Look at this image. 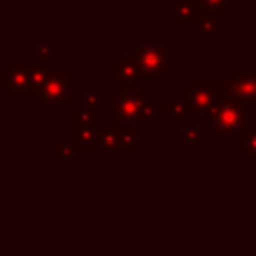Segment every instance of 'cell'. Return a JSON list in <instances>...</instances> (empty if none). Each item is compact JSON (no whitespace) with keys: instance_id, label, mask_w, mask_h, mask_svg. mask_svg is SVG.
<instances>
[{"instance_id":"20","label":"cell","mask_w":256,"mask_h":256,"mask_svg":"<svg viewBox=\"0 0 256 256\" xmlns=\"http://www.w3.org/2000/svg\"><path fill=\"white\" fill-rule=\"evenodd\" d=\"M180 140L182 144H200L202 142V126L200 124H188L182 128V134H180Z\"/></svg>"},{"instance_id":"18","label":"cell","mask_w":256,"mask_h":256,"mask_svg":"<svg viewBox=\"0 0 256 256\" xmlns=\"http://www.w3.org/2000/svg\"><path fill=\"white\" fill-rule=\"evenodd\" d=\"M78 154V148L74 142H56L54 144V160L56 162H70Z\"/></svg>"},{"instance_id":"7","label":"cell","mask_w":256,"mask_h":256,"mask_svg":"<svg viewBox=\"0 0 256 256\" xmlns=\"http://www.w3.org/2000/svg\"><path fill=\"white\" fill-rule=\"evenodd\" d=\"M226 82L230 88V96L244 104L246 108H256V72H242V70H228Z\"/></svg>"},{"instance_id":"4","label":"cell","mask_w":256,"mask_h":256,"mask_svg":"<svg viewBox=\"0 0 256 256\" xmlns=\"http://www.w3.org/2000/svg\"><path fill=\"white\" fill-rule=\"evenodd\" d=\"M72 70H52L40 94L34 98L40 108H74L72 102Z\"/></svg>"},{"instance_id":"12","label":"cell","mask_w":256,"mask_h":256,"mask_svg":"<svg viewBox=\"0 0 256 256\" xmlns=\"http://www.w3.org/2000/svg\"><path fill=\"white\" fill-rule=\"evenodd\" d=\"M162 116H168L172 126H184V118L190 116V110L182 100L164 96L162 98Z\"/></svg>"},{"instance_id":"2","label":"cell","mask_w":256,"mask_h":256,"mask_svg":"<svg viewBox=\"0 0 256 256\" xmlns=\"http://www.w3.org/2000/svg\"><path fill=\"white\" fill-rule=\"evenodd\" d=\"M134 54L140 76L146 80H162L174 66V46L170 42H138Z\"/></svg>"},{"instance_id":"14","label":"cell","mask_w":256,"mask_h":256,"mask_svg":"<svg viewBox=\"0 0 256 256\" xmlns=\"http://www.w3.org/2000/svg\"><path fill=\"white\" fill-rule=\"evenodd\" d=\"M90 126H102L100 124V110L86 108V106H74L72 108V128H90Z\"/></svg>"},{"instance_id":"5","label":"cell","mask_w":256,"mask_h":256,"mask_svg":"<svg viewBox=\"0 0 256 256\" xmlns=\"http://www.w3.org/2000/svg\"><path fill=\"white\" fill-rule=\"evenodd\" d=\"M210 124H208V132L212 136L218 134H238V130L246 124V106L240 104L238 100H234L232 96L226 98L224 102H220L214 112L208 116Z\"/></svg>"},{"instance_id":"15","label":"cell","mask_w":256,"mask_h":256,"mask_svg":"<svg viewBox=\"0 0 256 256\" xmlns=\"http://www.w3.org/2000/svg\"><path fill=\"white\" fill-rule=\"evenodd\" d=\"M196 2L202 6L206 16H218V18L226 16L228 10L238 4V0H196Z\"/></svg>"},{"instance_id":"21","label":"cell","mask_w":256,"mask_h":256,"mask_svg":"<svg viewBox=\"0 0 256 256\" xmlns=\"http://www.w3.org/2000/svg\"><path fill=\"white\" fill-rule=\"evenodd\" d=\"M80 100H82V106L98 110L100 104H102V94H100V90H94V88H82L80 90Z\"/></svg>"},{"instance_id":"13","label":"cell","mask_w":256,"mask_h":256,"mask_svg":"<svg viewBox=\"0 0 256 256\" xmlns=\"http://www.w3.org/2000/svg\"><path fill=\"white\" fill-rule=\"evenodd\" d=\"M98 152H120V128L112 124H102L98 128Z\"/></svg>"},{"instance_id":"8","label":"cell","mask_w":256,"mask_h":256,"mask_svg":"<svg viewBox=\"0 0 256 256\" xmlns=\"http://www.w3.org/2000/svg\"><path fill=\"white\" fill-rule=\"evenodd\" d=\"M204 16L206 14L196 0H172V24L174 26H198Z\"/></svg>"},{"instance_id":"10","label":"cell","mask_w":256,"mask_h":256,"mask_svg":"<svg viewBox=\"0 0 256 256\" xmlns=\"http://www.w3.org/2000/svg\"><path fill=\"white\" fill-rule=\"evenodd\" d=\"M236 152L248 162H256V124H244L236 134Z\"/></svg>"},{"instance_id":"16","label":"cell","mask_w":256,"mask_h":256,"mask_svg":"<svg viewBox=\"0 0 256 256\" xmlns=\"http://www.w3.org/2000/svg\"><path fill=\"white\" fill-rule=\"evenodd\" d=\"M120 128V152L134 154L138 148V132L136 126H118Z\"/></svg>"},{"instance_id":"19","label":"cell","mask_w":256,"mask_h":256,"mask_svg":"<svg viewBox=\"0 0 256 256\" xmlns=\"http://www.w3.org/2000/svg\"><path fill=\"white\" fill-rule=\"evenodd\" d=\"M34 62L44 64L50 70H56L54 68V46L52 44H38L36 46V58H34Z\"/></svg>"},{"instance_id":"9","label":"cell","mask_w":256,"mask_h":256,"mask_svg":"<svg viewBox=\"0 0 256 256\" xmlns=\"http://www.w3.org/2000/svg\"><path fill=\"white\" fill-rule=\"evenodd\" d=\"M118 62H120L118 90H136L138 78H142L138 62H136V54L134 52H120L118 54Z\"/></svg>"},{"instance_id":"1","label":"cell","mask_w":256,"mask_h":256,"mask_svg":"<svg viewBox=\"0 0 256 256\" xmlns=\"http://www.w3.org/2000/svg\"><path fill=\"white\" fill-rule=\"evenodd\" d=\"M226 98H230V88L226 78L224 80L196 78L190 82L188 88H182L180 92V100L188 106L190 116L196 118H208L214 112V108Z\"/></svg>"},{"instance_id":"23","label":"cell","mask_w":256,"mask_h":256,"mask_svg":"<svg viewBox=\"0 0 256 256\" xmlns=\"http://www.w3.org/2000/svg\"><path fill=\"white\" fill-rule=\"evenodd\" d=\"M108 78L110 80H120V62H118V58L108 64Z\"/></svg>"},{"instance_id":"17","label":"cell","mask_w":256,"mask_h":256,"mask_svg":"<svg viewBox=\"0 0 256 256\" xmlns=\"http://www.w3.org/2000/svg\"><path fill=\"white\" fill-rule=\"evenodd\" d=\"M50 68L48 66H44V64H38V62H34V70H32V92H34V98L40 94V90H42V86L46 84V80H48V76H50Z\"/></svg>"},{"instance_id":"3","label":"cell","mask_w":256,"mask_h":256,"mask_svg":"<svg viewBox=\"0 0 256 256\" xmlns=\"http://www.w3.org/2000/svg\"><path fill=\"white\" fill-rule=\"evenodd\" d=\"M148 94L142 88L136 90H118L108 102V124L112 126H142L144 106Z\"/></svg>"},{"instance_id":"22","label":"cell","mask_w":256,"mask_h":256,"mask_svg":"<svg viewBox=\"0 0 256 256\" xmlns=\"http://www.w3.org/2000/svg\"><path fill=\"white\" fill-rule=\"evenodd\" d=\"M198 30H200V34H218L220 32V20H218V16H204L202 18V22L198 24Z\"/></svg>"},{"instance_id":"11","label":"cell","mask_w":256,"mask_h":256,"mask_svg":"<svg viewBox=\"0 0 256 256\" xmlns=\"http://www.w3.org/2000/svg\"><path fill=\"white\" fill-rule=\"evenodd\" d=\"M98 128L100 126H90V128H72V142L76 144L78 152L84 154H94L98 152Z\"/></svg>"},{"instance_id":"6","label":"cell","mask_w":256,"mask_h":256,"mask_svg":"<svg viewBox=\"0 0 256 256\" xmlns=\"http://www.w3.org/2000/svg\"><path fill=\"white\" fill-rule=\"evenodd\" d=\"M32 70L34 62L12 60L6 70L0 74V84L10 98H34L32 92Z\"/></svg>"}]
</instances>
